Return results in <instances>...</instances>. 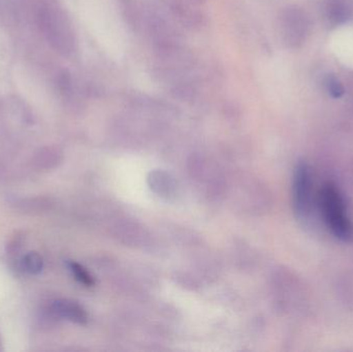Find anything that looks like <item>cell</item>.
<instances>
[{"instance_id": "6da1fadb", "label": "cell", "mask_w": 353, "mask_h": 352, "mask_svg": "<svg viewBox=\"0 0 353 352\" xmlns=\"http://www.w3.org/2000/svg\"><path fill=\"white\" fill-rule=\"evenodd\" d=\"M35 16L41 32L52 47L63 55H70L76 49V37L63 10L54 4L39 2Z\"/></svg>"}, {"instance_id": "7a4b0ae2", "label": "cell", "mask_w": 353, "mask_h": 352, "mask_svg": "<svg viewBox=\"0 0 353 352\" xmlns=\"http://www.w3.org/2000/svg\"><path fill=\"white\" fill-rule=\"evenodd\" d=\"M321 207L323 218L334 236L345 243H353V222L347 216L339 190L333 184L323 186Z\"/></svg>"}, {"instance_id": "3957f363", "label": "cell", "mask_w": 353, "mask_h": 352, "mask_svg": "<svg viewBox=\"0 0 353 352\" xmlns=\"http://www.w3.org/2000/svg\"><path fill=\"white\" fill-rule=\"evenodd\" d=\"M311 175L308 165L299 163L294 178V207L298 217H306L310 210Z\"/></svg>"}, {"instance_id": "277c9868", "label": "cell", "mask_w": 353, "mask_h": 352, "mask_svg": "<svg viewBox=\"0 0 353 352\" xmlns=\"http://www.w3.org/2000/svg\"><path fill=\"white\" fill-rule=\"evenodd\" d=\"M172 10L179 20L188 26H199L203 20V12L199 6L205 0H171Z\"/></svg>"}, {"instance_id": "5b68a950", "label": "cell", "mask_w": 353, "mask_h": 352, "mask_svg": "<svg viewBox=\"0 0 353 352\" xmlns=\"http://www.w3.org/2000/svg\"><path fill=\"white\" fill-rule=\"evenodd\" d=\"M50 311L57 318H65L78 324H85L88 320L86 310L72 300H56L52 302Z\"/></svg>"}, {"instance_id": "8992f818", "label": "cell", "mask_w": 353, "mask_h": 352, "mask_svg": "<svg viewBox=\"0 0 353 352\" xmlns=\"http://www.w3.org/2000/svg\"><path fill=\"white\" fill-rule=\"evenodd\" d=\"M62 161L61 151L55 147H43L35 153L33 163L41 171L55 169Z\"/></svg>"}, {"instance_id": "52a82bcc", "label": "cell", "mask_w": 353, "mask_h": 352, "mask_svg": "<svg viewBox=\"0 0 353 352\" xmlns=\"http://www.w3.org/2000/svg\"><path fill=\"white\" fill-rule=\"evenodd\" d=\"M51 206L49 198H21L14 202V207L18 210L24 211L25 213H39L48 210Z\"/></svg>"}, {"instance_id": "ba28073f", "label": "cell", "mask_w": 353, "mask_h": 352, "mask_svg": "<svg viewBox=\"0 0 353 352\" xmlns=\"http://www.w3.org/2000/svg\"><path fill=\"white\" fill-rule=\"evenodd\" d=\"M21 268L28 274H39L43 269V258L37 252H29L21 260Z\"/></svg>"}, {"instance_id": "9c48e42d", "label": "cell", "mask_w": 353, "mask_h": 352, "mask_svg": "<svg viewBox=\"0 0 353 352\" xmlns=\"http://www.w3.org/2000/svg\"><path fill=\"white\" fill-rule=\"evenodd\" d=\"M68 268H70V272L72 273L76 280L79 281L81 284L88 287H93V284H94V280H93L90 273H89L84 267L77 264V262H68Z\"/></svg>"}, {"instance_id": "30bf717a", "label": "cell", "mask_w": 353, "mask_h": 352, "mask_svg": "<svg viewBox=\"0 0 353 352\" xmlns=\"http://www.w3.org/2000/svg\"><path fill=\"white\" fill-rule=\"evenodd\" d=\"M327 90H329L330 94L335 99H339L342 95L344 94V88L342 86L341 83L338 82L335 79H330L329 82L327 84Z\"/></svg>"}, {"instance_id": "8fae6325", "label": "cell", "mask_w": 353, "mask_h": 352, "mask_svg": "<svg viewBox=\"0 0 353 352\" xmlns=\"http://www.w3.org/2000/svg\"><path fill=\"white\" fill-rule=\"evenodd\" d=\"M2 351V341H1V337H0V351Z\"/></svg>"}]
</instances>
